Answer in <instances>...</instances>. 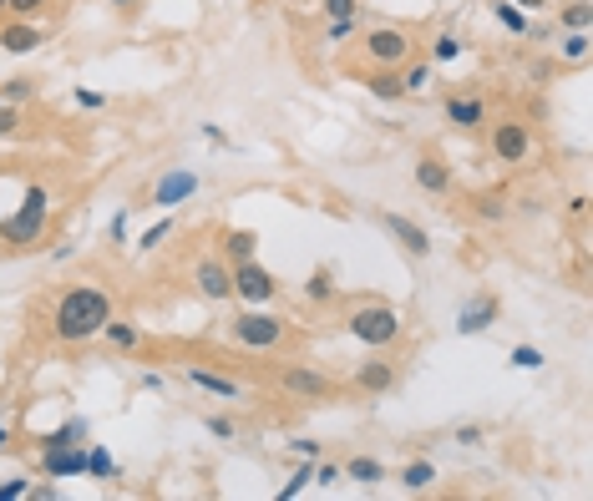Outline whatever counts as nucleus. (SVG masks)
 <instances>
[{"instance_id":"nucleus-43","label":"nucleus","mask_w":593,"mask_h":501,"mask_svg":"<svg viewBox=\"0 0 593 501\" xmlns=\"http://www.w3.org/2000/svg\"><path fill=\"white\" fill-rule=\"evenodd\" d=\"M482 436H487V431H482V426H472V421L452 431V441H457V446H482Z\"/></svg>"},{"instance_id":"nucleus-27","label":"nucleus","mask_w":593,"mask_h":501,"mask_svg":"<svg viewBox=\"0 0 593 501\" xmlns=\"http://www.w3.org/2000/svg\"><path fill=\"white\" fill-rule=\"evenodd\" d=\"M305 299H310V304H320V309H325V304H335V299H340L335 274H330V269H315V274L305 279Z\"/></svg>"},{"instance_id":"nucleus-45","label":"nucleus","mask_w":593,"mask_h":501,"mask_svg":"<svg viewBox=\"0 0 593 501\" xmlns=\"http://www.w3.org/2000/svg\"><path fill=\"white\" fill-rule=\"evenodd\" d=\"M289 451L300 456V461H320V441H310V436H300V441H289Z\"/></svg>"},{"instance_id":"nucleus-25","label":"nucleus","mask_w":593,"mask_h":501,"mask_svg":"<svg viewBox=\"0 0 593 501\" xmlns=\"http://www.w3.org/2000/svg\"><path fill=\"white\" fill-rule=\"evenodd\" d=\"M396 481H401L406 491H431V486H436V466H431L426 456H416V461H406V466H401V476H396Z\"/></svg>"},{"instance_id":"nucleus-47","label":"nucleus","mask_w":593,"mask_h":501,"mask_svg":"<svg viewBox=\"0 0 593 501\" xmlns=\"http://www.w3.org/2000/svg\"><path fill=\"white\" fill-rule=\"evenodd\" d=\"M107 6H112L117 16H137V11H142V0H107Z\"/></svg>"},{"instance_id":"nucleus-18","label":"nucleus","mask_w":593,"mask_h":501,"mask_svg":"<svg viewBox=\"0 0 593 501\" xmlns=\"http://www.w3.org/2000/svg\"><path fill=\"white\" fill-rule=\"evenodd\" d=\"M355 81H360V87H365L370 97H376V102H401V97H406L401 71H391V66H365Z\"/></svg>"},{"instance_id":"nucleus-16","label":"nucleus","mask_w":593,"mask_h":501,"mask_svg":"<svg viewBox=\"0 0 593 501\" xmlns=\"http://www.w3.org/2000/svg\"><path fill=\"white\" fill-rule=\"evenodd\" d=\"M497 314H502V304H497L492 294H472V299L457 309V334H487V329L497 324Z\"/></svg>"},{"instance_id":"nucleus-22","label":"nucleus","mask_w":593,"mask_h":501,"mask_svg":"<svg viewBox=\"0 0 593 501\" xmlns=\"http://www.w3.org/2000/svg\"><path fill=\"white\" fill-rule=\"evenodd\" d=\"M102 340H107L112 350H137V345H142V329H137L132 319H117V314H112V319L102 324Z\"/></svg>"},{"instance_id":"nucleus-23","label":"nucleus","mask_w":593,"mask_h":501,"mask_svg":"<svg viewBox=\"0 0 593 501\" xmlns=\"http://www.w3.org/2000/svg\"><path fill=\"white\" fill-rule=\"evenodd\" d=\"M340 471H345V481H355V486H381V481H386V466L370 461V456H350Z\"/></svg>"},{"instance_id":"nucleus-1","label":"nucleus","mask_w":593,"mask_h":501,"mask_svg":"<svg viewBox=\"0 0 593 501\" xmlns=\"http://www.w3.org/2000/svg\"><path fill=\"white\" fill-rule=\"evenodd\" d=\"M112 319V294L97 284H71L56 309H51V334L61 345H87L102 334V324Z\"/></svg>"},{"instance_id":"nucleus-13","label":"nucleus","mask_w":593,"mask_h":501,"mask_svg":"<svg viewBox=\"0 0 593 501\" xmlns=\"http://www.w3.org/2000/svg\"><path fill=\"white\" fill-rule=\"evenodd\" d=\"M183 385H193V390H203V395H218V400H244V395H249L244 380L218 375V370H208V365H183Z\"/></svg>"},{"instance_id":"nucleus-6","label":"nucleus","mask_w":593,"mask_h":501,"mask_svg":"<svg viewBox=\"0 0 593 501\" xmlns=\"http://www.w3.org/2000/svg\"><path fill=\"white\" fill-rule=\"evenodd\" d=\"M274 385H279V395L300 400V405H325V400L340 395L335 375H325V370H315V365H284V370L274 375Z\"/></svg>"},{"instance_id":"nucleus-2","label":"nucleus","mask_w":593,"mask_h":501,"mask_svg":"<svg viewBox=\"0 0 593 501\" xmlns=\"http://www.w3.org/2000/svg\"><path fill=\"white\" fill-rule=\"evenodd\" d=\"M224 334H229V345H234V350H249V355H279V350L294 345L289 319H284V314H269L264 304L239 309V314L224 324Z\"/></svg>"},{"instance_id":"nucleus-5","label":"nucleus","mask_w":593,"mask_h":501,"mask_svg":"<svg viewBox=\"0 0 593 501\" xmlns=\"http://www.w3.org/2000/svg\"><path fill=\"white\" fill-rule=\"evenodd\" d=\"M360 51H365V66L401 71L416 56V36L406 26H370V31H360Z\"/></svg>"},{"instance_id":"nucleus-38","label":"nucleus","mask_w":593,"mask_h":501,"mask_svg":"<svg viewBox=\"0 0 593 501\" xmlns=\"http://www.w3.org/2000/svg\"><path fill=\"white\" fill-rule=\"evenodd\" d=\"M46 6H51V0H6V16H26V21H36Z\"/></svg>"},{"instance_id":"nucleus-53","label":"nucleus","mask_w":593,"mask_h":501,"mask_svg":"<svg viewBox=\"0 0 593 501\" xmlns=\"http://www.w3.org/2000/svg\"><path fill=\"white\" fill-rule=\"evenodd\" d=\"M0 451H11V426L0 421Z\"/></svg>"},{"instance_id":"nucleus-29","label":"nucleus","mask_w":593,"mask_h":501,"mask_svg":"<svg viewBox=\"0 0 593 501\" xmlns=\"http://www.w3.org/2000/svg\"><path fill=\"white\" fill-rule=\"evenodd\" d=\"M472 213H477L482 223H502V218H507V193H497V188H492V193H477V198H472Z\"/></svg>"},{"instance_id":"nucleus-24","label":"nucleus","mask_w":593,"mask_h":501,"mask_svg":"<svg viewBox=\"0 0 593 501\" xmlns=\"http://www.w3.org/2000/svg\"><path fill=\"white\" fill-rule=\"evenodd\" d=\"M87 476H92V481H117V476H122V466L112 461V451H107V446L87 441Z\"/></svg>"},{"instance_id":"nucleus-36","label":"nucleus","mask_w":593,"mask_h":501,"mask_svg":"<svg viewBox=\"0 0 593 501\" xmlns=\"http://www.w3.org/2000/svg\"><path fill=\"white\" fill-rule=\"evenodd\" d=\"M558 56H563V61H583V56H588V31H568V36L558 41Z\"/></svg>"},{"instance_id":"nucleus-12","label":"nucleus","mask_w":593,"mask_h":501,"mask_svg":"<svg viewBox=\"0 0 593 501\" xmlns=\"http://www.w3.org/2000/svg\"><path fill=\"white\" fill-rule=\"evenodd\" d=\"M36 466L51 481H77V476H87V446H41Z\"/></svg>"},{"instance_id":"nucleus-51","label":"nucleus","mask_w":593,"mask_h":501,"mask_svg":"<svg viewBox=\"0 0 593 501\" xmlns=\"http://www.w3.org/2000/svg\"><path fill=\"white\" fill-rule=\"evenodd\" d=\"M568 213H573V218H583V213H588V198H583V193H578V198H568Z\"/></svg>"},{"instance_id":"nucleus-4","label":"nucleus","mask_w":593,"mask_h":501,"mask_svg":"<svg viewBox=\"0 0 593 501\" xmlns=\"http://www.w3.org/2000/svg\"><path fill=\"white\" fill-rule=\"evenodd\" d=\"M46 218H51V193H46L41 183H31V188L21 193V208H16L6 223H0V243H6V248H31V243H41Z\"/></svg>"},{"instance_id":"nucleus-17","label":"nucleus","mask_w":593,"mask_h":501,"mask_svg":"<svg viewBox=\"0 0 593 501\" xmlns=\"http://www.w3.org/2000/svg\"><path fill=\"white\" fill-rule=\"evenodd\" d=\"M218 259H224L229 269L244 264V259H259V233L254 228H224L218 233Z\"/></svg>"},{"instance_id":"nucleus-55","label":"nucleus","mask_w":593,"mask_h":501,"mask_svg":"<svg viewBox=\"0 0 593 501\" xmlns=\"http://www.w3.org/2000/svg\"><path fill=\"white\" fill-rule=\"evenodd\" d=\"M0 107H6V102H0Z\"/></svg>"},{"instance_id":"nucleus-41","label":"nucleus","mask_w":593,"mask_h":501,"mask_svg":"<svg viewBox=\"0 0 593 501\" xmlns=\"http://www.w3.org/2000/svg\"><path fill=\"white\" fill-rule=\"evenodd\" d=\"M325 6V16L335 21V16H360V0H320Z\"/></svg>"},{"instance_id":"nucleus-3","label":"nucleus","mask_w":593,"mask_h":501,"mask_svg":"<svg viewBox=\"0 0 593 501\" xmlns=\"http://www.w3.org/2000/svg\"><path fill=\"white\" fill-rule=\"evenodd\" d=\"M345 334H350L355 345H365V350H391L401 334H406V324H401L396 304L365 299V304H355V309L345 314Z\"/></svg>"},{"instance_id":"nucleus-19","label":"nucleus","mask_w":593,"mask_h":501,"mask_svg":"<svg viewBox=\"0 0 593 501\" xmlns=\"http://www.w3.org/2000/svg\"><path fill=\"white\" fill-rule=\"evenodd\" d=\"M355 390H365V395H391V390H396V365H391V360H365V365H355Z\"/></svg>"},{"instance_id":"nucleus-52","label":"nucleus","mask_w":593,"mask_h":501,"mask_svg":"<svg viewBox=\"0 0 593 501\" xmlns=\"http://www.w3.org/2000/svg\"><path fill=\"white\" fill-rule=\"evenodd\" d=\"M512 6H523V11L533 16V11H548V0H512Z\"/></svg>"},{"instance_id":"nucleus-28","label":"nucleus","mask_w":593,"mask_h":501,"mask_svg":"<svg viewBox=\"0 0 593 501\" xmlns=\"http://www.w3.org/2000/svg\"><path fill=\"white\" fill-rule=\"evenodd\" d=\"M431 76H436V66L411 56V61L401 66V87H406V97H411V92H426V87H431Z\"/></svg>"},{"instance_id":"nucleus-7","label":"nucleus","mask_w":593,"mask_h":501,"mask_svg":"<svg viewBox=\"0 0 593 501\" xmlns=\"http://www.w3.org/2000/svg\"><path fill=\"white\" fill-rule=\"evenodd\" d=\"M376 223L396 238L401 254H411V259H431V254H436V238H431L416 218H406V213H396V208H381V213H376Z\"/></svg>"},{"instance_id":"nucleus-10","label":"nucleus","mask_w":593,"mask_h":501,"mask_svg":"<svg viewBox=\"0 0 593 501\" xmlns=\"http://www.w3.org/2000/svg\"><path fill=\"white\" fill-rule=\"evenodd\" d=\"M492 157L507 162V167L528 162V157H533V127H528V122H517V117L497 122V127H492Z\"/></svg>"},{"instance_id":"nucleus-20","label":"nucleus","mask_w":593,"mask_h":501,"mask_svg":"<svg viewBox=\"0 0 593 501\" xmlns=\"http://www.w3.org/2000/svg\"><path fill=\"white\" fill-rule=\"evenodd\" d=\"M441 112H447V122L462 127V132H477L487 122V102L482 97H447V107H441Z\"/></svg>"},{"instance_id":"nucleus-11","label":"nucleus","mask_w":593,"mask_h":501,"mask_svg":"<svg viewBox=\"0 0 593 501\" xmlns=\"http://www.w3.org/2000/svg\"><path fill=\"white\" fill-rule=\"evenodd\" d=\"M198 188H203V178L193 173V167H168V173L153 183V193H147V198H153V208H178V203H188V198H198Z\"/></svg>"},{"instance_id":"nucleus-50","label":"nucleus","mask_w":593,"mask_h":501,"mask_svg":"<svg viewBox=\"0 0 593 501\" xmlns=\"http://www.w3.org/2000/svg\"><path fill=\"white\" fill-rule=\"evenodd\" d=\"M26 496H31V501H56V486H31Z\"/></svg>"},{"instance_id":"nucleus-34","label":"nucleus","mask_w":593,"mask_h":501,"mask_svg":"<svg viewBox=\"0 0 593 501\" xmlns=\"http://www.w3.org/2000/svg\"><path fill=\"white\" fill-rule=\"evenodd\" d=\"M168 233H173V218H158L153 228H142V233H137V248H142V254H153V248H158Z\"/></svg>"},{"instance_id":"nucleus-21","label":"nucleus","mask_w":593,"mask_h":501,"mask_svg":"<svg viewBox=\"0 0 593 501\" xmlns=\"http://www.w3.org/2000/svg\"><path fill=\"white\" fill-rule=\"evenodd\" d=\"M41 446H87V421H82V415H71V421H61L56 431L36 436V451Z\"/></svg>"},{"instance_id":"nucleus-46","label":"nucleus","mask_w":593,"mask_h":501,"mask_svg":"<svg viewBox=\"0 0 593 501\" xmlns=\"http://www.w3.org/2000/svg\"><path fill=\"white\" fill-rule=\"evenodd\" d=\"M107 238H112V243H127V213H112V223H107Z\"/></svg>"},{"instance_id":"nucleus-14","label":"nucleus","mask_w":593,"mask_h":501,"mask_svg":"<svg viewBox=\"0 0 593 501\" xmlns=\"http://www.w3.org/2000/svg\"><path fill=\"white\" fill-rule=\"evenodd\" d=\"M41 46H46V31L36 21H26V16H11L6 26H0V51L6 56H31Z\"/></svg>"},{"instance_id":"nucleus-33","label":"nucleus","mask_w":593,"mask_h":501,"mask_svg":"<svg viewBox=\"0 0 593 501\" xmlns=\"http://www.w3.org/2000/svg\"><path fill=\"white\" fill-rule=\"evenodd\" d=\"M350 36H360V16H335V21L325 26V41H330V46H340V41H350Z\"/></svg>"},{"instance_id":"nucleus-35","label":"nucleus","mask_w":593,"mask_h":501,"mask_svg":"<svg viewBox=\"0 0 593 501\" xmlns=\"http://www.w3.org/2000/svg\"><path fill=\"white\" fill-rule=\"evenodd\" d=\"M203 431H208V436H218V441H229V446L239 441V426L229 421V415H203Z\"/></svg>"},{"instance_id":"nucleus-9","label":"nucleus","mask_w":593,"mask_h":501,"mask_svg":"<svg viewBox=\"0 0 593 501\" xmlns=\"http://www.w3.org/2000/svg\"><path fill=\"white\" fill-rule=\"evenodd\" d=\"M193 289L208 304H229L234 299V269L218 259V254H203V259H193Z\"/></svg>"},{"instance_id":"nucleus-15","label":"nucleus","mask_w":593,"mask_h":501,"mask_svg":"<svg viewBox=\"0 0 593 501\" xmlns=\"http://www.w3.org/2000/svg\"><path fill=\"white\" fill-rule=\"evenodd\" d=\"M416 188H421L426 198H447V193H452V167H447V157L421 152V157H416Z\"/></svg>"},{"instance_id":"nucleus-44","label":"nucleus","mask_w":593,"mask_h":501,"mask_svg":"<svg viewBox=\"0 0 593 501\" xmlns=\"http://www.w3.org/2000/svg\"><path fill=\"white\" fill-rule=\"evenodd\" d=\"M31 491V481L26 476H11V481H0V501H16V496H26Z\"/></svg>"},{"instance_id":"nucleus-37","label":"nucleus","mask_w":593,"mask_h":501,"mask_svg":"<svg viewBox=\"0 0 593 501\" xmlns=\"http://www.w3.org/2000/svg\"><path fill=\"white\" fill-rule=\"evenodd\" d=\"M462 56V41L457 36H436V46H431V61H441V66H447V61H457Z\"/></svg>"},{"instance_id":"nucleus-31","label":"nucleus","mask_w":593,"mask_h":501,"mask_svg":"<svg viewBox=\"0 0 593 501\" xmlns=\"http://www.w3.org/2000/svg\"><path fill=\"white\" fill-rule=\"evenodd\" d=\"M36 97V81L31 76H11L6 87H0V102H11V107H26Z\"/></svg>"},{"instance_id":"nucleus-48","label":"nucleus","mask_w":593,"mask_h":501,"mask_svg":"<svg viewBox=\"0 0 593 501\" xmlns=\"http://www.w3.org/2000/svg\"><path fill=\"white\" fill-rule=\"evenodd\" d=\"M163 385H168V380H163V375H158V370H142V390H153V395H158V390H163Z\"/></svg>"},{"instance_id":"nucleus-42","label":"nucleus","mask_w":593,"mask_h":501,"mask_svg":"<svg viewBox=\"0 0 593 501\" xmlns=\"http://www.w3.org/2000/svg\"><path fill=\"white\" fill-rule=\"evenodd\" d=\"M77 107H82V112H102V107H107V97H102V92H92V87H77Z\"/></svg>"},{"instance_id":"nucleus-26","label":"nucleus","mask_w":593,"mask_h":501,"mask_svg":"<svg viewBox=\"0 0 593 501\" xmlns=\"http://www.w3.org/2000/svg\"><path fill=\"white\" fill-rule=\"evenodd\" d=\"M492 16L512 31V36H533V21H528V11L523 6H512V0H492Z\"/></svg>"},{"instance_id":"nucleus-40","label":"nucleus","mask_w":593,"mask_h":501,"mask_svg":"<svg viewBox=\"0 0 593 501\" xmlns=\"http://www.w3.org/2000/svg\"><path fill=\"white\" fill-rule=\"evenodd\" d=\"M340 481H345V471L335 461H315V486H340Z\"/></svg>"},{"instance_id":"nucleus-8","label":"nucleus","mask_w":593,"mask_h":501,"mask_svg":"<svg viewBox=\"0 0 593 501\" xmlns=\"http://www.w3.org/2000/svg\"><path fill=\"white\" fill-rule=\"evenodd\" d=\"M234 299H244V304H274V299H279L274 269H264L259 259L234 264Z\"/></svg>"},{"instance_id":"nucleus-49","label":"nucleus","mask_w":593,"mask_h":501,"mask_svg":"<svg viewBox=\"0 0 593 501\" xmlns=\"http://www.w3.org/2000/svg\"><path fill=\"white\" fill-rule=\"evenodd\" d=\"M71 254H77V238H71V243H56V248H51V259H56V264H66Z\"/></svg>"},{"instance_id":"nucleus-32","label":"nucleus","mask_w":593,"mask_h":501,"mask_svg":"<svg viewBox=\"0 0 593 501\" xmlns=\"http://www.w3.org/2000/svg\"><path fill=\"white\" fill-rule=\"evenodd\" d=\"M588 21H593L588 0H568V6L558 11V26H563V31H588Z\"/></svg>"},{"instance_id":"nucleus-39","label":"nucleus","mask_w":593,"mask_h":501,"mask_svg":"<svg viewBox=\"0 0 593 501\" xmlns=\"http://www.w3.org/2000/svg\"><path fill=\"white\" fill-rule=\"evenodd\" d=\"M21 122H26V112H21V107H11V102H6V107H0V137H11V132H21Z\"/></svg>"},{"instance_id":"nucleus-54","label":"nucleus","mask_w":593,"mask_h":501,"mask_svg":"<svg viewBox=\"0 0 593 501\" xmlns=\"http://www.w3.org/2000/svg\"><path fill=\"white\" fill-rule=\"evenodd\" d=\"M0 16H6V0H0Z\"/></svg>"},{"instance_id":"nucleus-30","label":"nucleus","mask_w":593,"mask_h":501,"mask_svg":"<svg viewBox=\"0 0 593 501\" xmlns=\"http://www.w3.org/2000/svg\"><path fill=\"white\" fill-rule=\"evenodd\" d=\"M507 365H512V370H528V375H533V370H543V365H548V355H543L538 345H512Z\"/></svg>"}]
</instances>
